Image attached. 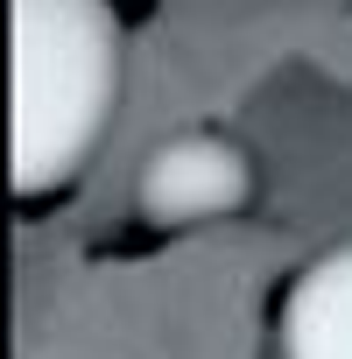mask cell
<instances>
[{"label":"cell","instance_id":"obj_1","mask_svg":"<svg viewBox=\"0 0 352 359\" xmlns=\"http://www.w3.org/2000/svg\"><path fill=\"white\" fill-rule=\"evenodd\" d=\"M120 99L113 0H15V198H57Z\"/></svg>","mask_w":352,"mask_h":359},{"label":"cell","instance_id":"obj_2","mask_svg":"<svg viewBox=\"0 0 352 359\" xmlns=\"http://www.w3.org/2000/svg\"><path fill=\"white\" fill-rule=\"evenodd\" d=\"M247 205H254V155L212 127L155 141L134 176V212L155 233H191V226L233 219Z\"/></svg>","mask_w":352,"mask_h":359},{"label":"cell","instance_id":"obj_3","mask_svg":"<svg viewBox=\"0 0 352 359\" xmlns=\"http://www.w3.org/2000/svg\"><path fill=\"white\" fill-rule=\"evenodd\" d=\"M282 359H352V240H338L289 282Z\"/></svg>","mask_w":352,"mask_h":359}]
</instances>
